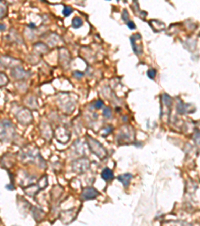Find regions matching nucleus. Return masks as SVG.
Segmentation results:
<instances>
[{"label": "nucleus", "instance_id": "1", "mask_svg": "<svg viewBox=\"0 0 200 226\" xmlns=\"http://www.w3.org/2000/svg\"><path fill=\"white\" fill-rule=\"evenodd\" d=\"M88 142H89L91 151L94 153L96 156H98L99 158H104V157H105L106 150L102 147V145H101L99 142H97V141L92 139V138H89V139H88Z\"/></svg>", "mask_w": 200, "mask_h": 226}, {"label": "nucleus", "instance_id": "2", "mask_svg": "<svg viewBox=\"0 0 200 226\" xmlns=\"http://www.w3.org/2000/svg\"><path fill=\"white\" fill-rule=\"evenodd\" d=\"M88 167H89V162H88L87 159H84V158L75 161L73 164L74 171H77V172H80V173L85 171Z\"/></svg>", "mask_w": 200, "mask_h": 226}, {"label": "nucleus", "instance_id": "3", "mask_svg": "<svg viewBox=\"0 0 200 226\" xmlns=\"http://www.w3.org/2000/svg\"><path fill=\"white\" fill-rule=\"evenodd\" d=\"M97 196H98V191H97L96 189H94V188H92V187H87V188H85L84 190H83V192H82V195H81V197H82L83 200L95 199Z\"/></svg>", "mask_w": 200, "mask_h": 226}, {"label": "nucleus", "instance_id": "4", "mask_svg": "<svg viewBox=\"0 0 200 226\" xmlns=\"http://www.w3.org/2000/svg\"><path fill=\"white\" fill-rule=\"evenodd\" d=\"M130 40H131V44H132V47H133V50L136 54H140L142 52L141 50V46H137L136 42H139L141 40V35L140 34H134L130 37Z\"/></svg>", "mask_w": 200, "mask_h": 226}, {"label": "nucleus", "instance_id": "5", "mask_svg": "<svg viewBox=\"0 0 200 226\" xmlns=\"http://www.w3.org/2000/svg\"><path fill=\"white\" fill-rule=\"evenodd\" d=\"M117 179L123 184L125 187H127V186H129V184H130V181H131V179H132V175L129 174V173H125V174L119 175Z\"/></svg>", "mask_w": 200, "mask_h": 226}, {"label": "nucleus", "instance_id": "6", "mask_svg": "<svg viewBox=\"0 0 200 226\" xmlns=\"http://www.w3.org/2000/svg\"><path fill=\"white\" fill-rule=\"evenodd\" d=\"M101 177L105 180V181H110L114 178V175H113V172L109 169V168H105L102 173H101Z\"/></svg>", "mask_w": 200, "mask_h": 226}, {"label": "nucleus", "instance_id": "7", "mask_svg": "<svg viewBox=\"0 0 200 226\" xmlns=\"http://www.w3.org/2000/svg\"><path fill=\"white\" fill-rule=\"evenodd\" d=\"M82 24H83V21H82V19L79 18V17H75L73 20H72V25H73L74 28H79V27H81Z\"/></svg>", "mask_w": 200, "mask_h": 226}, {"label": "nucleus", "instance_id": "8", "mask_svg": "<svg viewBox=\"0 0 200 226\" xmlns=\"http://www.w3.org/2000/svg\"><path fill=\"white\" fill-rule=\"evenodd\" d=\"M162 100H163L164 104H165V105H167V107H168V108H170V107H171V105H172V100H171V97H169L167 94H164V95L162 96Z\"/></svg>", "mask_w": 200, "mask_h": 226}, {"label": "nucleus", "instance_id": "9", "mask_svg": "<svg viewBox=\"0 0 200 226\" xmlns=\"http://www.w3.org/2000/svg\"><path fill=\"white\" fill-rule=\"evenodd\" d=\"M72 11H73V9H72L70 6H65L64 9H63L64 16H69V15L72 13Z\"/></svg>", "mask_w": 200, "mask_h": 226}, {"label": "nucleus", "instance_id": "10", "mask_svg": "<svg viewBox=\"0 0 200 226\" xmlns=\"http://www.w3.org/2000/svg\"><path fill=\"white\" fill-rule=\"evenodd\" d=\"M155 75H156V70L153 69V68L149 69V70L147 71V76L149 77V78H151V79H153V78L155 77Z\"/></svg>", "mask_w": 200, "mask_h": 226}, {"label": "nucleus", "instance_id": "11", "mask_svg": "<svg viewBox=\"0 0 200 226\" xmlns=\"http://www.w3.org/2000/svg\"><path fill=\"white\" fill-rule=\"evenodd\" d=\"M7 83V77L3 74H0V86H3Z\"/></svg>", "mask_w": 200, "mask_h": 226}, {"label": "nucleus", "instance_id": "12", "mask_svg": "<svg viewBox=\"0 0 200 226\" xmlns=\"http://www.w3.org/2000/svg\"><path fill=\"white\" fill-rule=\"evenodd\" d=\"M103 107V102L101 100H97L94 103V108L95 109H101Z\"/></svg>", "mask_w": 200, "mask_h": 226}, {"label": "nucleus", "instance_id": "13", "mask_svg": "<svg viewBox=\"0 0 200 226\" xmlns=\"http://www.w3.org/2000/svg\"><path fill=\"white\" fill-rule=\"evenodd\" d=\"M104 116H105L106 118H110L111 117V110H110V108H106L104 110Z\"/></svg>", "mask_w": 200, "mask_h": 226}, {"label": "nucleus", "instance_id": "14", "mask_svg": "<svg viewBox=\"0 0 200 226\" xmlns=\"http://www.w3.org/2000/svg\"><path fill=\"white\" fill-rule=\"evenodd\" d=\"M127 26H128V28H130V29H135V28H136L135 23L133 21H127Z\"/></svg>", "mask_w": 200, "mask_h": 226}, {"label": "nucleus", "instance_id": "15", "mask_svg": "<svg viewBox=\"0 0 200 226\" xmlns=\"http://www.w3.org/2000/svg\"><path fill=\"white\" fill-rule=\"evenodd\" d=\"M76 75H78V76L80 77V76H82V74L79 73V71H76V73H75V76H76Z\"/></svg>", "mask_w": 200, "mask_h": 226}, {"label": "nucleus", "instance_id": "16", "mask_svg": "<svg viewBox=\"0 0 200 226\" xmlns=\"http://www.w3.org/2000/svg\"><path fill=\"white\" fill-rule=\"evenodd\" d=\"M3 29H5V26L2 25V24H0V30H3Z\"/></svg>", "mask_w": 200, "mask_h": 226}]
</instances>
